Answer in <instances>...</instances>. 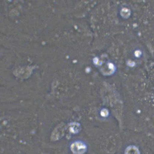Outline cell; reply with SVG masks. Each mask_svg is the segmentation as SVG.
<instances>
[{"label": "cell", "mask_w": 154, "mask_h": 154, "mask_svg": "<svg viewBox=\"0 0 154 154\" xmlns=\"http://www.w3.org/2000/svg\"><path fill=\"white\" fill-rule=\"evenodd\" d=\"M71 149L73 153L75 154H83L86 151V146L84 143L77 141L72 144Z\"/></svg>", "instance_id": "obj_1"}, {"label": "cell", "mask_w": 154, "mask_h": 154, "mask_svg": "<svg viewBox=\"0 0 154 154\" xmlns=\"http://www.w3.org/2000/svg\"><path fill=\"white\" fill-rule=\"evenodd\" d=\"M103 112H102V116H106L108 114L107 112L106 111V110H104Z\"/></svg>", "instance_id": "obj_2"}]
</instances>
